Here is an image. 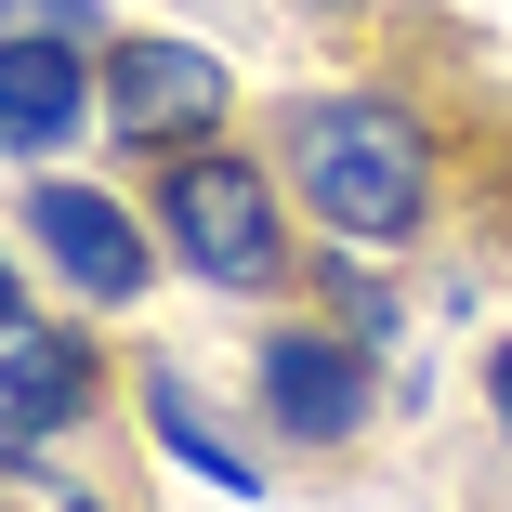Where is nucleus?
<instances>
[{
    "label": "nucleus",
    "mask_w": 512,
    "mask_h": 512,
    "mask_svg": "<svg viewBox=\"0 0 512 512\" xmlns=\"http://www.w3.org/2000/svg\"><path fill=\"white\" fill-rule=\"evenodd\" d=\"M289 158H302L316 224H342L355 250L421 237V211H434V145H421L407 106H381V92H329V106H302V119H289Z\"/></svg>",
    "instance_id": "nucleus-1"
},
{
    "label": "nucleus",
    "mask_w": 512,
    "mask_h": 512,
    "mask_svg": "<svg viewBox=\"0 0 512 512\" xmlns=\"http://www.w3.org/2000/svg\"><path fill=\"white\" fill-rule=\"evenodd\" d=\"M158 237L211 276V289H276L289 276V237H276V184L224 145H184L158 171Z\"/></svg>",
    "instance_id": "nucleus-2"
},
{
    "label": "nucleus",
    "mask_w": 512,
    "mask_h": 512,
    "mask_svg": "<svg viewBox=\"0 0 512 512\" xmlns=\"http://www.w3.org/2000/svg\"><path fill=\"white\" fill-rule=\"evenodd\" d=\"M224 53H197V40H106L92 53V119H106V145H197L224 119Z\"/></svg>",
    "instance_id": "nucleus-3"
},
{
    "label": "nucleus",
    "mask_w": 512,
    "mask_h": 512,
    "mask_svg": "<svg viewBox=\"0 0 512 512\" xmlns=\"http://www.w3.org/2000/svg\"><path fill=\"white\" fill-rule=\"evenodd\" d=\"M27 237L66 263V289H92V302H106V316L158 289V237L119 211L106 184H27Z\"/></svg>",
    "instance_id": "nucleus-4"
},
{
    "label": "nucleus",
    "mask_w": 512,
    "mask_h": 512,
    "mask_svg": "<svg viewBox=\"0 0 512 512\" xmlns=\"http://www.w3.org/2000/svg\"><path fill=\"white\" fill-rule=\"evenodd\" d=\"M263 421H276L289 447H342V434L368 421V355H355V329H276V342H263Z\"/></svg>",
    "instance_id": "nucleus-5"
},
{
    "label": "nucleus",
    "mask_w": 512,
    "mask_h": 512,
    "mask_svg": "<svg viewBox=\"0 0 512 512\" xmlns=\"http://www.w3.org/2000/svg\"><path fill=\"white\" fill-rule=\"evenodd\" d=\"M92 394H106V368H92L79 329H40V316L0 329V447H53V434H79Z\"/></svg>",
    "instance_id": "nucleus-6"
},
{
    "label": "nucleus",
    "mask_w": 512,
    "mask_h": 512,
    "mask_svg": "<svg viewBox=\"0 0 512 512\" xmlns=\"http://www.w3.org/2000/svg\"><path fill=\"white\" fill-rule=\"evenodd\" d=\"M92 119V40H0V145L14 158H53L66 132Z\"/></svg>",
    "instance_id": "nucleus-7"
},
{
    "label": "nucleus",
    "mask_w": 512,
    "mask_h": 512,
    "mask_svg": "<svg viewBox=\"0 0 512 512\" xmlns=\"http://www.w3.org/2000/svg\"><path fill=\"white\" fill-rule=\"evenodd\" d=\"M132 394H145V434H158V447H171L184 473H211L224 499H263V460H250V447H237V434L211 421V407H197V394H184V368H145Z\"/></svg>",
    "instance_id": "nucleus-8"
},
{
    "label": "nucleus",
    "mask_w": 512,
    "mask_h": 512,
    "mask_svg": "<svg viewBox=\"0 0 512 512\" xmlns=\"http://www.w3.org/2000/svg\"><path fill=\"white\" fill-rule=\"evenodd\" d=\"M106 40V0H0V40Z\"/></svg>",
    "instance_id": "nucleus-9"
},
{
    "label": "nucleus",
    "mask_w": 512,
    "mask_h": 512,
    "mask_svg": "<svg viewBox=\"0 0 512 512\" xmlns=\"http://www.w3.org/2000/svg\"><path fill=\"white\" fill-rule=\"evenodd\" d=\"M486 394H499V447H512V342L486 355Z\"/></svg>",
    "instance_id": "nucleus-10"
},
{
    "label": "nucleus",
    "mask_w": 512,
    "mask_h": 512,
    "mask_svg": "<svg viewBox=\"0 0 512 512\" xmlns=\"http://www.w3.org/2000/svg\"><path fill=\"white\" fill-rule=\"evenodd\" d=\"M14 316H27V289H14V263H0V329H14Z\"/></svg>",
    "instance_id": "nucleus-11"
},
{
    "label": "nucleus",
    "mask_w": 512,
    "mask_h": 512,
    "mask_svg": "<svg viewBox=\"0 0 512 512\" xmlns=\"http://www.w3.org/2000/svg\"><path fill=\"white\" fill-rule=\"evenodd\" d=\"M53 512H92V499H53Z\"/></svg>",
    "instance_id": "nucleus-12"
}]
</instances>
